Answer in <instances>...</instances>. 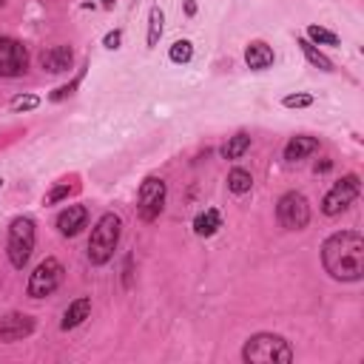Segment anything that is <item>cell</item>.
Wrapping results in <instances>:
<instances>
[{
  "mask_svg": "<svg viewBox=\"0 0 364 364\" xmlns=\"http://www.w3.org/2000/svg\"><path fill=\"white\" fill-rule=\"evenodd\" d=\"M321 264L336 282H361L364 276V236L358 230H338L321 245Z\"/></svg>",
  "mask_w": 364,
  "mask_h": 364,
  "instance_id": "6da1fadb",
  "label": "cell"
},
{
  "mask_svg": "<svg viewBox=\"0 0 364 364\" xmlns=\"http://www.w3.org/2000/svg\"><path fill=\"white\" fill-rule=\"evenodd\" d=\"M242 358L247 364H287V361H293V350H290L287 338H282L276 333H256L245 341Z\"/></svg>",
  "mask_w": 364,
  "mask_h": 364,
  "instance_id": "7a4b0ae2",
  "label": "cell"
},
{
  "mask_svg": "<svg viewBox=\"0 0 364 364\" xmlns=\"http://www.w3.org/2000/svg\"><path fill=\"white\" fill-rule=\"evenodd\" d=\"M119 233H122V219L117 213H102L91 230V239H88V262L105 264L119 245Z\"/></svg>",
  "mask_w": 364,
  "mask_h": 364,
  "instance_id": "3957f363",
  "label": "cell"
},
{
  "mask_svg": "<svg viewBox=\"0 0 364 364\" xmlns=\"http://www.w3.org/2000/svg\"><path fill=\"white\" fill-rule=\"evenodd\" d=\"M34 239H37V230H34V219L31 216H17L11 219L9 225V239H6V253H9V262L11 267L23 270L31 250H34Z\"/></svg>",
  "mask_w": 364,
  "mask_h": 364,
  "instance_id": "277c9868",
  "label": "cell"
},
{
  "mask_svg": "<svg viewBox=\"0 0 364 364\" xmlns=\"http://www.w3.org/2000/svg\"><path fill=\"white\" fill-rule=\"evenodd\" d=\"M276 219L282 228L287 230H304L310 222V202L304 199V193L299 191H287L279 202H276Z\"/></svg>",
  "mask_w": 364,
  "mask_h": 364,
  "instance_id": "5b68a950",
  "label": "cell"
},
{
  "mask_svg": "<svg viewBox=\"0 0 364 364\" xmlns=\"http://www.w3.org/2000/svg\"><path fill=\"white\" fill-rule=\"evenodd\" d=\"M358 191H361V179H358V173H347V176H341V179L324 193V199H321V210H324L327 216H336V213L347 210V208L358 199Z\"/></svg>",
  "mask_w": 364,
  "mask_h": 364,
  "instance_id": "8992f818",
  "label": "cell"
},
{
  "mask_svg": "<svg viewBox=\"0 0 364 364\" xmlns=\"http://www.w3.org/2000/svg\"><path fill=\"white\" fill-rule=\"evenodd\" d=\"M60 282H63V264H60L54 256H46V259L34 267V273L28 276L26 293H28L31 299H43V296H51V293L60 287Z\"/></svg>",
  "mask_w": 364,
  "mask_h": 364,
  "instance_id": "52a82bcc",
  "label": "cell"
},
{
  "mask_svg": "<svg viewBox=\"0 0 364 364\" xmlns=\"http://www.w3.org/2000/svg\"><path fill=\"white\" fill-rule=\"evenodd\" d=\"M165 193H168L165 182L159 176H148L136 193V216L142 222H154L165 208Z\"/></svg>",
  "mask_w": 364,
  "mask_h": 364,
  "instance_id": "ba28073f",
  "label": "cell"
},
{
  "mask_svg": "<svg viewBox=\"0 0 364 364\" xmlns=\"http://www.w3.org/2000/svg\"><path fill=\"white\" fill-rule=\"evenodd\" d=\"M28 68V48L14 37H0V77H20Z\"/></svg>",
  "mask_w": 364,
  "mask_h": 364,
  "instance_id": "9c48e42d",
  "label": "cell"
},
{
  "mask_svg": "<svg viewBox=\"0 0 364 364\" xmlns=\"http://www.w3.org/2000/svg\"><path fill=\"white\" fill-rule=\"evenodd\" d=\"M31 333H34V318L26 316V313H6L0 318V341L3 344L20 341V338H26Z\"/></svg>",
  "mask_w": 364,
  "mask_h": 364,
  "instance_id": "30bf717a",
  "label": "cell"
},
{
  "mask_svg": "<svg viewBox=\"0 0 364 364\" xmlns=\"http://www.w3.org/2000/svg\"><path fill=\"white\" fill-rule=\"evenodd\" d=\"M71 63H74V51H71V46H54V48H46V51L40 54V65H43L46 71H51V74H63V71H68Z\"/></svg>",
  "mask_w": 364,
  "mask_h": 364,
  "instance_id": "8fae6325",
  "label": "cell"
},
{
  "mask_svg": "<svg viewBox=\"0 0 364 364\" xmlns=\"http://www.w3.org/2000/svg\"><path fill=\"white\" fill-rule=\"evenodd\" d=\"M85 222H88V210H85L82 205H68V208L60 210V216H57V230H60L63 236H77V233L85 228Z\"/></svg>",
  "mask_w": 364,
  "mask_h": 364,
  "instance_id": "7c38bea8",
  "label": "cell"
},
{
  "mask_svg": "<svg viewBox=\"0 0 364 364\" xmlns=\"http://www.w3.org/2000/svg\"><path fill=\"white\" fill-rule=\"evenodd\" d=\"M245 63L247 68L253 71H264L273 65V48L264 43V40H253L247 48H245Z\"/></svg>",
  "mask_w": 364,
  "mask_h": 364,
  "instance_id": "4fadbf2b",
  "label": "cell"
},
{
  "mask_svg": "<svg viewBox=\"0 0 364 364\" xmlns=\"http://www.w3.org/2000/svg\"><path fill=\"white\" fill-rule=\"evenodd\" d=\"M88 313H91V299H88V296H80V299H74V301L65 307L60 327H63V330H74V327H80V324L88 318Z\"/></svg>",
  "mask_w": 364,
  "mask_h": 364,
  "instance_id": "5bb4252c",
  "label": "cell"
},
{
  "mask_svg": "<svg viewBox=\"0 0 364 364\" xmlns=\"http://www.w3.org/2000/svg\"><path fill=\"white\" fill-rule=\"evenodd\" d=\"M313 151H318V139L299 134V136H290V142L284 145V159H287V162H299V159L310 156Z\"/></svg>",
  "mask_w": 364,
  "mask_h": 364,
  "instance_id": "9a60e30c",
  "label": "cell"
},
{
  "mask_svg": "<svg viewBox=\"0 0 364 364\" xmlns=\"http://www.w3.org/2000/svg\"><path fill=\"white\" fill-rule=\"evenodd\" d=\"M219 228H222V216H219V210H216V208H208V210H202V213L193 219V233H196V236H202V239L213 236Z\"/></svg>",
  "mask_w": 364,
  "mask_h": 364,
  "instance_id": "2e32d148",
  "label": "cell"
},
{
  "mask_svg": "<svg viewBox=\"0 0 364 364\" xmlns=\"http://www.w3.org/2000/svg\"><path fill=\"white\" fill-rule=\"evenodd\" d=\"M296 43H299V48H301V54L307 57V63H310V65H316V68H321V71H333V60H330V57H324V54L316 48V43H310L307 37H299Z\"/></svg>",
  "mask_w": 364,
  "mask_h": 364,
  "instance_id": "e0dca14e",
  "label": "cell"
},
{
  "mask_svg": "<svg viewBox=\"0 0 364 364\" xmlns=\"http://www.w3.org/2000/svg\"><path fill=\"white\" fill-rule=\"evenodd\" d=\"M247 148H250V134H247V131H239V134H233V136L225 142L222 156H225V159H239Z\"/></svg>",
  "mask_w": 364,
  "mask_h": 364,
  "instance_id": "ac0fdd59",
  "label": "cell"
},
{
  "mask_svg": "<svg viewBox=\"0 0 364 364\" xmlns=\"http://www.w3.org/2000/svg\"><path fill=\"white\" fill-rule=\"evenodd\" d=\"M162 23H165L162 9H159V6H151V11H148V46H151V48H154V46L159 43V37H162Z\"/></svg>",
  "mask_w": 364,
  "mask_h": 364,
  "instance_id": "d6986e66",
  "label": "cell"
},
{
  "mask_svg": "<svg viewBox=\"0 0 364 364\" xmlns=\"http://www.w3.org/2000/svg\"><path fill=\"white\" fill-rule=\"evenodd\" d=\"M228 188H230L233 193H247V191L253 188V176H250V171H245V168H233V171L228 173Z\"/></svg>",
  "mask_w": 364,
  "mask_h": 364,
  "instance_id": "ffe728a7",
  "label": "cell"
},
{
  "mask_svg": "<svg viewBox=\"0 0 364 364\" xmlns=\"http://www.w3.org/2000/svg\"><path fill=\"white\" fill-rule=\"evenodd\" d=\"M307 40L318 43V46H338V34H333L330 28H321V26H307Z\"/></svg>",
  "mask_w": 364,
  "mask_h": 364,
  "instance_id": "44dd1931",
  "label": "cell"
},
{
  "mask_svg": "<svg viewBox=\"0 0 364 364\" xmlns=\"http://www.w3.org/2000/svg\"><path fill=\"white\" fill-rule=\"evenodd\" d=\"M168 57H171V63H191V57H193V46H191V40H176V43L171 46Z\"/></svg>",
  "mask_w": 364,
  "mask_h": 364,
  "instance_id": "7402d4cb",
  "label": "cell"
},
{
  "mask_svg": "<svg viewBox=\"0 0 364 364\" xmlns=\"http://www.w3.org/2000/svg\"><path fill=\"white\" fill-rule=\"evenodd\" d=\"M40 105V97H34V94H17L14 100H11V111H34Z\"/></svg>",
  "mask_w": 364,
  "mask_h": 364,
  "instance_id": "603a6c76",
  "label": "cell"
},
{
  "mask_svg": "<svg viewBox=\"0 0 364 364\" xmlns=\"http://www.w3.org/2000/svg\"><path fill=\"white\" fill-rule=\"evenodd\" d=\"M282 105H284V108H310V105H313V97H310V94H287V97L282 100Z\"/></svg>",
  "mask_w": 364,
  "mask_h": 364,
  "instance_id": "cb8c5ba5",
  "label": "cell"
},
{
  "mask_svg": "<svg viewBox=\"0 0 364 364\" xmlns=\"http://www.w3.org/2000/svg\"><path fill=\"white\" fill-rule=\"evenodd\" d=\"M71 191H74V188H71L68 182H60V185H57V188H54V191H51V193L46 196V205H54V202H60V199H65V196H68Z\"/></svg>",
  "mask_w": 364,
  "mask_h": 364,
  "instance_id": "d4e9b609",
  "label": "cell"
},
{
  "mask_svg": "<svg viewBox=\"0 0 364 364\" xmlns=\"http://www.w3.org/2000/svg\"><path fill=\"white\" fill-rule=\"evenodd\" d=\"M119 43H122V31H119V28L108 31V34H105V40H102V46H105V48H119Z\"/></svg>",
  "mask_w": 364,
  "mask_h": 364,
  "instance_id": "484cf974",
  "label": "cell"
},
{
  "mask_svg": "<svg viewBox=\"0 0 364 364\" xmlns=\"http://www.w3.org/2000/svg\"><path fill=\"white\" fill-rule=\"evenodd\" d=\"M80 77H82V74H80ZM80 77H77L74 82H68V85H63V88H57V91L51 94V100H63V97H68V94H74V88L80 85Z\"/></svg>",
  "mask_w": 364,
  "mask_h": 364,
  "instance_id": "4316f807",
  "label": "cell"
},
{
  "mask_svg": "<svg viewBox=\"0 0 364 364\" xmlns=\"http://www.w3.org/2000/svg\"><path fill=\"white\" fill-rule=\"evenodd\" d=\"M125 287H131V256H125Z\"/></svg>",
  "mask_w": 364,
  "mask_h": 364,
  "instance_id": "83f0119b",
  "label": "cell"
},
{
  "mask_svg": "<svg viewBox=\"0 0 364 364\" xmlns=\"http://www.w3.org/2000/svg\"><path fill=\"white\" fill-rule=\"evenodd\" d=\"M185 14H188V17L196 14V3H193V0H185Z\"/></svg>",
  "mask_w": 364,
  "mask_h": 364,
  "instance_id": "f1b7e54d",
  "label": "cell"
},
{
  "mask_svg": "<svg viewBox=\"0 0 364 364\" xmlns=\"http://www.w3.org/2000/svg\"><path fill=\"white\" fill-rule=\"evenodd\" d=\"M330 165H333V162H330V159H324L321 165H316V173H324V171H330Z\"/></svg>",
  "mask_w": 364,
  "mask_h": 364,
  "instance_id": "f546056e",
  "label": "cell"
},
{
  "mask_svg": "<svg viewBox=\"0 0 364 364\" xmlns=\"http://www.w3.org/2000/svg\"><path fill=\"white\" fill-rule=\"evenodd\" d=\"M102 6H105V9H111V6H114V0H102Z\"/></svg>",
  "mask_w": 364,
  "mask_h": 364,
  "instance_id": "4dcf8cb0",
  "label": "cell"
},
{
  "mask_svg": "<svg viewBox=\"0 0 364 364\" xmlns=\"http://www.w3.org/2000/svg\"><path fill=\"white\" fill-rule=\"evenodd\" d=\"M3 6H6V0H0V9H3Z\"/></svg>",
  "mask_w": 364,
  "mask_h": 364,
  "instance_id": "1f68e13d",
  "label": "cell"
},
{
  "mask_svg": "<svg viewBox=\"0 0 364 364\" xmlns=\"http://www.w3.org/2000/svg\"><path fill=\"white\" fill-rule=\"evenodd\" d=\"M0 191H3V179H0Z\"/></svg>",
  "mask_w": 364,
  "mask_h": 364,
  "instance_id": "d6a6232c",
  "label": "cell"
}]
</instances>
